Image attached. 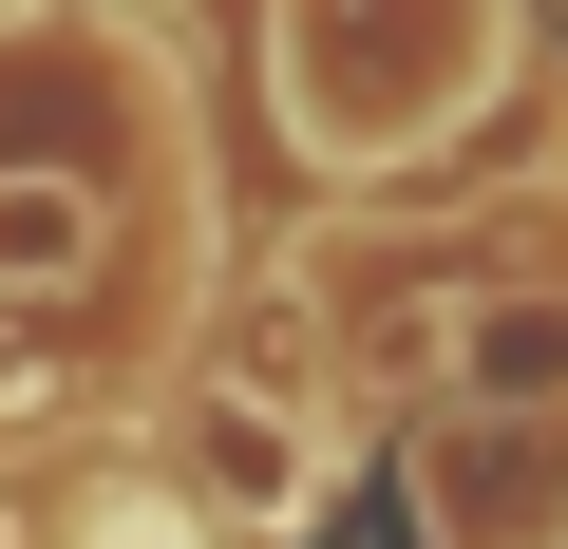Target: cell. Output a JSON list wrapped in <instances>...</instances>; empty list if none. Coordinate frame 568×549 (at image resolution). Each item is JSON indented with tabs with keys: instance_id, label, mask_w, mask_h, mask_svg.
Returning <instances> with one entry per match:
<instances>
[{
	"instance_id": "1",
	"label": "cell",
	"mask_w": 568,
	"mask_h": 549,
	"mask_svg": "<svg viewBox=\"0 0 568 549\" xmlns=\"http://www.w3.org/2000/svg\"><path fill=\"white\" fill-rule=\"evenodd\" d=\"M265 58H284V95H304L323 152H417L455 114V77L493 58V20L474 0H284Z\"/></svg>"
},
{
	"instance_id": "2",
	"label": "cell",
	"mask_w": 568,
	"mask_h": 549,
	"mask_svg": "<svg viewBox=\"0 0 568 549\" xmlns=\"http://www.w3.org/2000/svg\"><path fill=\"white\" fill-rule=\"evenodd\" d=\"M436 474H455V549L568 530V417H530V398H436Z\"/></svg>"
}]
</instances>
